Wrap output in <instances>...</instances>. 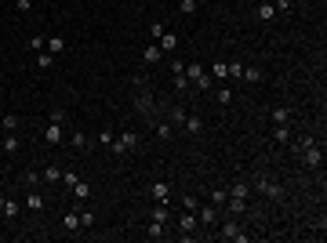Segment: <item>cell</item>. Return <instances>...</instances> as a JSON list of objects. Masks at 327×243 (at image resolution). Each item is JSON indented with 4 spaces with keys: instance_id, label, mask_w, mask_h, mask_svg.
Returning <instances> with one entry per match:
<instances>
[{
    "instance_id": "1",
    "label": "cell",
    "mask_w": 327,
    "mask_h": 243,
    "mask_svg": "<svg viewBox=\"0 0 327 243\" xmlns=\"http://www.w3.org/2000/svg\"><path fill=\"white\" fill-rule=\"evenodd\" d=\"M135 109H138V116H146L149 124L157 120V98H153V91H149V84H142V80H135Z\"/></svg>"
},
{
    "instance_id": "2",
    "label": "cell",
    "mask_w": 327,
    "mask_h": 243,
    "mask_svg": "<svg viewBox=\"0 0 327 243\" xmlns=\"http://www.w3.org/2000/svg\"><path fill=\"white\" fill-rule=\"evenodd\" d=\"M251 189H255L258 196H266V200H273V203H284V196H287V189H284V185H276V181L266 178V174H258V178L251 181Z\"/></svg>"
},
{
    "instance_id": "3",
    "label": "cell",
    "mask_w": 327,
    "mask_h": 243,
    "mask_svg": "<svg viewBox=\"0 0 327 243\" xmlns=\"http://www.w3.org/2000/svg\"><path fill=\"white\" fill-rule=\"evenodd\" d=\"M218 239H226V243H247L251 239V232H244V225L237 221V218H229V221H218Z\"/></svg>"
},
{
    "instance_id": "4",
    "label": "cell",
    "mask_w": 327,
    "mask_h": 243,
    "mask_svg": "<svg viewBox=\"0 0 327 243\" xmlns=\"http://www.w3.org/2000/svg\"><path fill=\"white\" fill-rule=\"evenodd\" d=\"M305 167H309V171H320V167H323V145H316V142H309L305 149H302V156H298Z\"/></svg>"
},
{
    "instance_id": "5",
    "label": "cell",
    "mask_w": 327,
    "mask_h": 243,
    "mask_svg": "<svg viewBox=\"0 0 327 243\" xmlns=\"http://www.w3.org/2000/svg\"><path fill=\"white\" fill-rule=\"evenodd\" d=\"M131 149H138V131H124L120 138L109 145V153H117V156H124V153H131Z\"/></svg>"
},
{
    "instance_id": "6",
    "label": "cell",
    "mask_w": 327,
    "mask_h": 243,
    "mask_svg": "<svg viewBox=\"0 0 327 243\" xmlns=\"http://www.w3.org/2000/svg\"><path fill=\"white\" fill-rule=\"evenodd\" d=\"M196 221H200V232L218 229V207H214V203H207V207H196Z\"/></svg>"
},
{
    "instance_id": "7",
    "label": "cell",
    "mask_w": 327,
    "mask_h": 243,
    "mask_svg": "<svg viewBox=\"0 0 327 243\" xmlns=\"http://www.w3.org/2000/svg\"><path fill=\"white\" fill-rule=\"evenodd\" d=\"M178 232H182L185 239L200 236V221H196V210H182V218H178Z\"/></svg>"
},
{
    "instance_id": "8",
    "label": "cell",
    "mask_w": 327,
    "mask_h": 243,
    "mask_svg": "<svg viewBox=\"0 0 327 243\" xmlns=\"http://www.w3.org/2000/svg\"><path fill=\"white\" fill-rule=\"evenodd\" d=\"M185 77H189V84H193V87H204V91L214 84V80H211V73H204V66H200V62L185 66Z\"/></svg>"
},
{
    "instance_id": "9",
    "label": "cell",
    "mask_w": 327,
    "mask_h": 243,
    "mask_svg": "<svg viewBox=\"0 0 327 243\" xmlns=\"http://www.w3.org/2000/svg\"><path fill=\"white\" fill-rule=\"evenodd\" d=\"M44 142H48V145H62V142H66V131H62V124H55V120H48V131H44Z\"/></svg>"
},
{
    "instance_id": "10",
    "label": "cell",
    "mask_w": 327,
    "mask_h": 243,
    "mask_svg": "<svg viewBox=\"0 0 327 243\" xmlns=\"http://www.w3.org/2000/svg\"><path fill=\"white\" fill-rule=\"evenodd\" d=\"M149 196H153L157 203H171V185H167V181H153V185H149Z\"/></svg>"
},
{
    "instance_id": "11",
    "label": "cell",
    "mask_w": 327,
    "mask_h": 243,
    "mask_svg": "<svg viewBox=\"0 0 327 243\" xmlns=\"http://www.w3.org/2000/svg\"><path fill=\"white\" fill-rule=\"evenodd\" d=\"M251 181H247V178H237V181H233V185H229V196H240V200H251Z\"/></svg>"
},
{
    "instance_id": "12",
    "label": "cell",
    "mask_w": 327,
    "mask_h": 243,
    "mask_svg": "<svg viewBox=\"0 0 327 243\" xmlns=\"http://www.w3.org/2000/svg\"><path fill=\"white\" fill-rule=\"evenodd\" d=\"M266 116H269V124H291V109H287V105H273Z\"/></svg>"
},
{
    "instance_id": "13",
    "label": "cell",
    "mask_w": 327,
    "mask_h": 243,
    "mask_svg": "<svg viewBox=\"0 0 327 243\" xmlns=\"http://www.w3.org/2000/svg\"><path fill=\"white\" fill-rule=\"evenodd\" d=\"M62 229H66V232H76V229H80V207H73L69 214L62 218Z\"/></svg>"
},
{
    "instance_id": "14",
    "label": "cell",
    "mask_w": 327,
    "mask_h": 243,
    "mask_svg": "<svg viewBox=\"0 0 327 243\" xmlns=\"http://www.w3.org/2000/svg\"><path fill=\"white\" fill-rule=\"evenodd\" d=\"M153 127H157V138H160V142H171V138H175V127H171L167 120H153Z\"/></svg>"
},
{
    "instance_id": "15",
    "label": "cell",
    "mask_w": 327,
    "mask_h": 243,
    "mask_svg": "<svg viewBox=\"0 0 327 243\" xmlns=\"http://www.w3.org/2000/svg\"><path fill=\"white\" fill-rule=\"evenodd\" d=\"M33 66H37V69H51V66H55V55H51L48 48L37 51V55H33Z\"/></svg>"
},
{
    "instance_id": "16",
    "label": "cell",
    "mask_w": 327,
    "mask_h": 243,
    "mask_svg": "<svg viewBox=\"0 0 327 243\" xmlns=\"http://www.w3.org/2000/svg\"><path fill=\"white\" fill-rule=\"evenodd\" d=\"M146 236H149V239H164V236H167V221H157V218H153L149 229H146Z\"/></svg>"
},
{
    "instance_id": "17",
    "label": "cell",
    "mask_w": 327,
    "mask_h": 243,
    "mask_svg": "<svg viewBox=\"0 0 327 243\" xmlns=\"http://www.w3.org/2000/svg\"><path fill=\"white\" fill-rule=\"evenodd\" d=\"M182 127L189 131V134H204V120H200V116H189V113H185V120H182Z\"/></svg>"
},
{
    "instance_id": "18",
    "label": "cell",
    "mask_w": 327,
    "mask_h": 243,
    "mask_svg": "<svg viewBox=\"0 0 327 243\" xmlns=\"http://www.w3.org/2000/svg\"><path fill=\"white\" fill-rule=\"evenodd\" d=\"M142 58H146V66H157L160 58H164V51H160V44H149V48L142 51Z\"/></svg>"
},
{
    "instance_id": "19",
    "label": "cell",
    "mask_w": 327,
    "mask_h": 243,
    "mask_svg": "<svg viewBox=\"0 0 327 243\" xmlns=\"http://www.w3.org/2000/svg\"><path fill=\"white\" fill-rule=\"evenodd\" d=\"M19 149H22V138H19V131H8V138H4V153H19Z\"/></svg>"
},
{
    "instance_id": "20",
    "label": "cell",
    "mask_w": 327,
    "mask_h": 243,
    "mask_svg": "<svg viewBox=\"0 0 327 243\" xmlns=\"http://www.w3.org/2000/svg\"><path fill=\"white\" fill-rule=\"evenodd\" d=\"M226 207H229V214H233V218H240L244 210H247V200H240V196H229Z\"/></svg>"
},
{
    "instance_id": "21",
    "label": "cell",
    "mask_w": 327,
    "mask_h": 243,
    "mask_svg": "<svg viewBox=\"0 0 327 243\" xmlns=\"http://www.w3.org/2000/svg\"><path fill=\"white\" fill-rule=\"evenodd\" d=\"M175 48H178V33H171V29H167V33L160 37V51H164V55H171Z\"/></svg>"
},
{
    "instance_id": "22",
    "label": "cell",
    "mask_w": 327,
    "mask_h": 243,
    "mask_svg": "<svg viewBox=\"0 0 327 243\" xmlns=\"http://www.w3.org/2000/svg\"><path fill=\"white\" fill-rule=\"evenodd\" d=\"M0 210H4V218H8V221H19V214H22V203L4 200V207H0Z\"/></svg>"
},
{
    "instance_id": "23",
    "label": "cell",
    "mask_w": 327,
    "mask_h": 243,
    "mask_svg": "<svg viewBox=\"0 0 327 243\" xmlns=\"http://www.w3.org/2000/svg\"><path fill=\"white\" fill-rule=\"evenodd\" d=\"M26 203H29V210H44V207H48V200H44V196H40L37 189H29V196H26Z\"/></svg>"
},
{
    "instance_id": "24",
    "label": "cell",
    "mask_w": 327,
    "mask_h": 243,
    "mask_svg": "<svg viewBox=\"0 0 327 243\" xmlns=\"http://www.w3.org/2000/svg\"><path fill=\"white\" fill-rule=\"evenodd\" d=\"M207 200H211L214 207H226V200H229V189H222V185H218V189H211V192H207Z\"/></svg>"
},
{
    "instance_id": "25",
    "label": "cell",
    "mask_w": 327,
    "mask_h": 243,
    "mask_svg": "<svg viewBox=\"0 0 327 243\" xmlns=\"http://www.w3.org/2000/svg\"><path fill=\"white\" fill-rule=\"evenodd\" d=\"M58 178H62V171H58L55 163H51V167H44V171H40V181H48V185H58Z\"/></svg>"
},
{
    "instance_id": "26",
    "label": "cell",
    "mask_w": 327,
    "mask_h": 243,
    "mask_svg": "<svg viewBox=\"0 0 327 243\" xmlns=\"http://www.w3.org/2000/svg\"><path fill=\"white\" fill-rule=\"evenodd\" d=\"M255 15H258V22H273V19H276V8H273V4H258Z\"/></svg>"
},
{
    "instance_id": "27",
    "label": "cell",
    "mask_w": 327,
    "mask_h": 243,
    "mask_svg": "<svg viewBox=\"0 0 327 243\" xmlns=\"http://www.w3.org/2000/svg\"><path fill=\"white\" fill-rule=\"evenodd\" d=\"M95 221H98L95 210H84V207H80V229H95Z\"/></svg>"
},
{
    "instance_id": "28",
    "label": "cell",
    "mask_w": 327,
    "mask_h": 243,
    "mask_svg": "<svg viewBox=\"0 0 327 243\" xmlns=\"http://www.w3.org/2000/svg\"><path fill=\"white\" fill-rule=\"evenodd\" d=\"M273 138H276L280 145H287V142H291V127H287V124H276V131H273Z\"/></svg>"
},
{
    "instance_id": "29",
    "label": "cell",
    "mask_w": 327,
    "mask_h": 243,
    "mask_svg": "<svg viewBox=\"0 0 327 243\" xmlns=\"http://www.w3.org/2000/svg\"><path fill=\"white\" fill-rule=\"evenodd\" d=\"M69 145L84 153V149H87V134H84V131H73V134H69Z\"/></svg>"
},
{
    "instance_id": "30",
    "label": "cell",
    "mask_w": 327,
    "mask_h": 243,
    "mask_svg": "<svg viewBox=\"0 0 327 243\" xmlns=\"http://www.w3.org/2000/svg\"><path fill=\"white\" fill-rule=\"evenodd\" d=\"M153 218H157V221H167V225H171V210H167V203H153Z\"/></svg>"
},
{
    "instance_id": "31",
    "label": "cell",
    "mask_w": 327,
    "mask_h": 243,
    "mask_svg": "<svg viewBox=\"0 0 327 243\" xmlns=\"http://www.w3.org/2000/svg\"><path fill=\"white\" fill-rule=\"evenodd\" d=\"M73 196H76V200H91V185H87V181H76V185H73Z\"/></svg>"
},
{
    "instance_id": "32",
    "label": "cell",
    "mask_w": 327,
    "mask_h": 243,
    "mask_svg": "<svg viewBox=\"0 0 327 243\" xmlns=\"http://www.w3.org/2000/svg\"><path fill=\"white\" fill-rule=\"evenodd\" d=\"M182 120H185V105H175V109H171V116H167V124H171V127H178Z\"/></svg>"
},
{
    "instance_id": "33",
    "label": "cell",
    "mask_w": 327,
    "mask_h": 243,
    "mask_svg": "<svg viewBox=\"0 0 327 243\" xmlns=\"http://www.w3.org/2000/svg\"><path fill=\"white\" fill-rule=\"evenodd\" d=\"M196 207H200V196L196 192H185L182 196V210H196Z\"/></svg>"
},
{
    "instance_id": "34",
    "label": "cell",
    "mask_w": 327,
    "mask_h": 243,
    "mask_svg": "<svg viewBox=\"0 0 327 243\" xmlns=\"http://www.w3.org/2000/svg\"><path fill=\"white\" fill-rule=\"evenodd\" d=\"M48 51H51V55L58 58L62 51H66V40H62V37H51V40H48Z\"/></svg>"
},
{
    "instance_id": "35",
    "label": "cell",
    "mask_w": 327,
    "mask_h": 243,
    "mask_svg": "<svg viewBox=\"0 0 327 243\" xmlns=\"http://www.w3.org/2000/svg\"><path fill=\"white\" fill-rule=\"evenodd\" d=\"M226 77H229V80H240V77H244V62H233V66H226Z\"/></svg>"
},
{
    "instance_id": "36",
    "label": "cell",
    "mask_w": 327,
    "mask_h": 243,
    "mask_svg": "<svg viewBox=\"0 0 327 243\" xmlns=\"http://www.w3.org/2000/svg\"><path fill=\"white\" fill-rule=\"evenodd\" d=\"M240 80H247V84H258V80H262V73H258L255 66H244V77H240Z\"/></svg>"
},
{
    "instance_id": "37",
    "label": "cell",
    "mask_w": 327,
    "mask_h": 243,
    "mask_svg": "<svg viewBox=\"0 0 327 243\" xmlns=\"http://www.w3.org/2000/svg\"><path fill=\"white\" fill-rule=\"evenodd\" d=\"M113 142H117V134H113V131H109V127H102V131H98V145H105V149H109V145H113Z\"/></svg>"
},
{
    "instance_id": "38",
    "label": "cell",
    "mask_w": 327,
    "mask_h": 243,
    "mask_svg": "<svg viewBox=\"0 0 327 243\" xmlns=\"http://www.w3.org/2000/svg\"><path fill=\"white\" fill-rule=\"evenodd\" d=\"M0 124H4V131H19V116L8 113V116H0Z\"/></svg>"
},
{
    "instance_id": "39",
    "label": "cell",
    "mask_w": 327,
    "mask_h": 243,
    "mask_svg": "<svg viewBox=\"0 0 327 243\" xmlns=\"http://www.w3.org/2000/svg\"><path fill=\"white\" fill-rule=\"evenodd\" d=\"M214 98H218V105H229V102H233V91H229V87H218Z\"/></svg>"
},
{
    "instance_id": "40",
    "label": "cell",
    "mask_w": 327,
    "mask_h": 243,
    "mask_svg": "<svg viewBox=\"0 0 327 243\" xmlns=\"http://www.w3.org/2000/svg\"><path fill=\"white\" fill-rule=\"evenodd\" d=\"M226 66H229V62H214V66H211V80H226Z\"/></svg>"
},
{
    "instance_id": "41",
    "label": "cell",
    "mask_w": 327,
    "mask_h": 243,
    "mask_svg": "<svg viewBox=\"0 0 327 243\" xmlns=\"http://www.w3.org/2000/svg\"><path fill=\"white\" fill-rule=\"evenodd\" d=\"M44 48H48V40H44V37H29V51H44Z\"/></svg>"
},
{
    "instance_id": "42",
    "label": "cell",
    "mask_w": 327,
    "mask_h": 243,
    "mask_svg": "<svg viewBox=\"0 0 327 243\" xmlns=\"http://www.w3.org/2000/svg\"><path fill=\"white\" fill-rule=\"evenodd\" d=\"M164 33H167V26H164V22H153V26H149V37H153V40H160Z\"/></svg>"
},
{
    "instance_id": "43",
    "label": "cell",
    "mask_w": 327,
    "mask_h": 243,
    "mask_svg": "<svg viewBox=\"0 0 327 243\" xmlns=\"http://www.w3.org/2000/svg\"><path fill=\"white\" fill-rule=\"evenodd\" d=\"M22 181H26V189H37V185H40V174H37V171H29Z\"/></svg>"
},
{
    "instance_id": "44",
    "label": "cell",
    "mask_w": 327,
    "mask_h": 243,
    "mask_svg": "<svg viewBox=\"0 0 327 243\" xmlns=\"http://www.w3.org/2000/svg\"><path fill=\"white\" fill-rule=\"evenodd\" d=\"M178 73H185V62L182 58H171V77H178Z\"/></svg>"
},
{
    "instance_id": "45",
    "label": "cell",
    "mask_w": 327,
    "mask_h": 243,
    "mask_svg": "<svg viewBox=\"0 0 327 243\" xmlns=\"http://www.w3.org/2000/svg\"><path fill=\"white\" fill-rule=\"evenodd\" d=\"M273 8H276V15H280V11H291V8H294V0H276Z\"/></svg>"
},
{
    "instance_id": "46",
    "label": "cell",
    "mask_w": 327,
    "mask_h": 243,
    "mask_svg": "<svg viewBox=\"0 0 327 243\" xmlns=\"http://www.w3.org/2000/svg\"><path fill=\"white\" fill-rule=\"evenodd\" d=\"M178 8H182V15H193V11H196V0H182Z\"/></svg>"
},
{
    "instance_id": "47",
    "label": "cell",
    "mask_w": 327,
    "mask_h": 243,
    "mask_svg": "<svg viewBox=\"0 0 327 243\" xmlns=\"http://www.w3.org/2000/svg\"><path fill=\"white\" fill-rule=\"evenodd\" d=\"M62 181H66V185H76V181H80V174H73V171H62Z\"/></svg>"
},
{
    "instance_id": "48",
    "label": "cell",
    "mask_w": 327,
    "mask_h": 243,
    "mask_svg": "<svg viewBox=\"0 0 327 243\" xmlns=\"http://www.w3.org/2000/svg\"><path fill=\"white\" fill-rule=\"evenodd\" d=\"M15 8H19V11H33V0H15Z\"/></svg>"
},
{
    "instance_id": "49",
    "label": "cell",
    "mask_w": 327,
    "mask_h": 243,
    "mask_svg": "<svg viewBox=\"0 0 327 243\" xmlns=\"http://www.w3.org/2000/svg\"><path fill=\"white\" fill-rule=\"evenodd\" d=\"M4 200H8V196H0V207H4Z\"/></svg>"
},
{
    "instance_id": "50",
    "label": "cell",
    "mask_w": 327,
    "mask_h": 243,
    "mask_svg": "<svg viewBox=\"0 0 327 243\" xmlns=\"http://www.w3.org/2000/svg\"><path fill=\"white\" fill-rule=\"evenodd\" d=\"M196 4H207V0H196Z\"/></svg>"
}]
</instances>
